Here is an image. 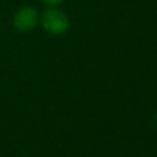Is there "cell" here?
Returning <instances> with one entry per match:
<instances>
[{"label":"cell","instance_id":"1","mask_svg":"<svg viewBox=\"0 0 157 157\" xmlns=\"http://www.w3.org/2000/svg\"><path fill=\"white\" fill-rule=\"evenodd\" d=\"M67 17L59 10H47L43 16V26L50 33H63L67 28Z\"/></svg>","mask_w":157,"mask_h":157},{"label":"cell","instance_id":"3","mask_svg":"<svg viewBox=\"0 0 157 157\" xmlns=\"http://www.w3.org/2000/svg\"><path fill=\"white\" fill-rule=\"evenodd\" d=\"M47 5H56V4H59L61 0H43Z\"/></svg>","mask_w":157,"mask_h":157},{"label":"cell","instance_id":"4","mask_svg":"<svg viewBox=\"0 0 157 157\" xmlns=\"http://www.w3.org/2000/svg\"><path fill=\"white\" fill-rule=\"evenodd\" d=\"M156 119H157V118H156Z\"/></svg>","mask_w":157,"mask_h":157},{"label":"cell","instance_id":"2","mask_svg":"<svg viewBox=\"0 0 157 157\" xmlns=\"http://www.w3.org/2000/svg\"><path fill=\"white\" fill-rule=\"evenodd\" d=\"M37 22V13L32 7L21 9L15 16V26L21 31L31 29Z\"/></svg>","mask_w":157,"mask_h":157}]
</instances>
